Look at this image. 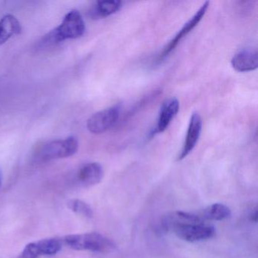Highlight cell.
Instances as JSON below:
<instances>
[{
  "mask_svg": "<svg viewBox=\"0 0 258 258\" xmlns=\"http://www.w3.org/2000/svg\"><path fill=\"white\" fill-rule=\"evenodd\" d=\"M78 147L79 143L78 139L75 137H68L64 140H52L37 146L34 157L40 161L69 158L78 152Z\"/></svg>",
  "mask_w": 258,
  "mask_h": 258,
  "instance_id": "obj_3",
  "label": "cell"
},
{
  "mask_svg": "<svg viewBox=\"0 0 258 258\" xmlns=\"http://www.w3.org/2000/svg\"><path fill=\"white\" fill-rule=\"evenodd\" d=\"M22 32L19 21L13 15H7L0 20V45L8 41L13 36Z\"/></svg>",
  "mask_w": 258,
  "mask_h": 258,
  "instance_id": "obj_11",
  "label": "cell"
},
{
  "mask_svg": "<svg viewBox=\"0 0 258 258\" xmlns=\"http://www.w3.org/2000/svg\"><path fill=\"white\" fill-rule=\"evenodd\" d=\"M63 240L69 247L76 250L109 253L117 249V244L114 241L98 232L67 235Z\"/></svg>",
  "mask_w": 258,
  "mask_h": 258,
  "instance_id": "obj_2",
  "label": "cell"
},
{
  "mask_svg": "<svg viewBox=\"0 0 258 258\" xmlns=\"http://www.w3.org/2000/svg\"><path fill=\"white\" fill-rule=\"evenodd\" d=\"M171 231L183 241L188 242H199L210 239L215 235V228L213 225L205 223H183L175 225Z\"/></svg>",
  "mask_w": 258,
  "mask_h": 258,
  "instance_id": "obj_4",
  "label": "cell"
},
{
  "mask_svg": "<svg viewBox=\"0 0 258 258\" xmlns=\"http://www.w3.org/2000/svg\"><path fill=\"white\" fill-rule=\"evenodd\" d=\"M2 181H3L2 170H0V187H1V185H2Z\"/></svg>",
  "mask_w": 258,
  "mask_h": 258,
  "instance_id": "obj_17",
  "label": "cell"
},
{
  "mask_svg": "<svg viewBox=\"0 0 258 258\" xmlns=\"http://www.w3.org/2000/svg\"><path fill=\"white\" fill-rule=\"evenodd\" d=\"M86 31L85 22L78 10L69 12L59 26L48 33L39 42L40 49L50 47L66 40L79 38Z\"/></svg>",
  "mask_w": 258,
  "mask_h": 258,
  "instance_id": "obj_1",
  "label": "cell"
},
{
  "mask_svg": "<svg viewBox=\"0 0 258 258\" xmlns=\"http://www.w3.org/2000/svg\"><path fill=\"white\" fill-rule=\"evenodd\" d=\"M209 5L210 3L207 1V2H205V4L202 6V7L196 12V14L190 19V20H188V22L184 25V26L179 30V32L176 34V36L170 40V43L165 46L164 50H163L162 53L161 54L160 58H166L167 55H169V54L171 53V52L174 50L175 48L182 41V39L186 37V36L199 25V22L202 21L205 15L206 14V12L207 10H208Z\"/></svg>",
  "mask_w": 258,
  "mask_h": 258,
  "instance_id": "obj_6",
  "label": "cell"
},
{
  "mask_svg": "<svg viewBox=\"0 0 258 258\" xmlns=\"http://www.w3.org/2000/svg\"><path fill=\"white\" fill-rule=\"evenodd\" d=\"M249 220L253 223H256L257 221V208L256 206L253 208V210L249 214Z\"/></svg>",
  "mask_w": 258,
  "mask_h": 258,
  "instance_id": "obj_16",
  "label": "cell"
},
{
  "mask_svg": "<svg viewBox=\"0 0 258 258\" xmlns=\"http://www.w3.org/2000/svg\"><path fill=\"white\" fill-rule=\"evenodd\" d=\"M232 212L229 207L224 204L214 203L205 208L203 216L206 220L220 221L229 218Z\"/></svg>",
  "mask_w": 258,
  "mask_h": 258,
  "instance_id": "obj_13",
  "label": "cell"
},
{
  "mask_svg": "<svg viewBox=\"0 0 258 258\" xmlns=\"http://www.w3.org/2000/svg\"><path fill=\"white\" fill-rule=\"evenodd\" d=\"M202 131V117L199 115V113H193L190 118L186 137H185L182 150L178 157V161H182L192 152L199 142Z\"/></svg>",
  "mask_w": 258,
  "mask_h": 258,
  "instance_id": "obj_7",
  "label": "cell"
},
{
  "mask_svg": "<svg viewBox=\"0 0 258 258\" xmlns=\"http://www.w3.org/2000/svg\"><path fill=\"white\" fill-rule=\"evenodd\" d=\"M234 70L238 72H249L258 67V52L256 49H244L235 54L231 60Z\"/></svg>",
  "mask_w": 258,
  "mask_h": 258,
  "instance_id": "obj_9",
  "label": "cell"
},
{
  "mask_svg": "<svg viewBox=\"0 0 258 258\" xmlns=\"http://www.w3.org/2000/svg\"><path fill=\"white\" fill-rule=\"evenodd\" d=\"M104 170L99 163L91 162L83 165L76 173V180L84 187L97 185L102 181Z\"/></svg>",
  "mask_w": 258,
  "mask_h": 258,
  "instance_id": "obj_8",
  "label": "cell"
},
{
  "mask_svg": "<svg viewBox=\"0 0 258 258\" xmlns=\"http://www.w3.org/2000/svg\"><path fill=\"white\" fill-rule=\"evenodd\" d=\"M40 256H43V252L39 246L38 241H35L27 244L18 258H39Z\"/></svg>",
  "mask_w": 258,
  "mask_h": 258,
  "instance_id": "obj_15",
  "label": "cell"
},
{
  "mask_svg": "<svg viewBox=\"0 0 258 258\" xmlns=\"http://www.w3.org/2000/svg\"><path fill=\"white\" fill-rule=\"evenodd\" d=\"M122 2L118 0L111 1H99L90 12L91 17L94 19H104L115 14L120 11Z\"/></svg>",
  "mask_w": 258,
  "mask_h": 258,
  "instance_id": "obj_12",
  "label": "cell"
},
{
  "mask_svg": "<svg viewBox=\"0 0 258 258\" xmlns=\"http://www.w3.org/2000/svg\"><path fill=\"white\" fill-rule=\"evenodd\" d=\"M179 110V102L176 98H171L164 102L158 116L155 133L164 132L176 117Z\"/></svg>",
  "mask_w": 258,
  "mask_h": 258,
  "instance_id": "obj_10",
  "label": "cell"
},
{
  "mask_svg": "<svg viewBox=\"0 0 258 258\" xmlns=\"http://www.w3.org/2000/svg\"><path fill=\"white\" fill-rule=\"evenodd\" d=\"M120 107L114 105L93 114L87 120V126L92 134H101L106 132L116 124L120 116Z\"/></svg>",
  "mask_w": 258,
  "mask_h": 258,
  "instance_id": "obj_5",
  "label": "cell"
},
{
  "mask_svg": "<svg viewBox=\"0 0 258 258\" xmlns=\"http://www.w3.org/2000/svg\"><path fill=\"white\" fill-rule=\"evenodd\" d=\"M68 206L75 214H79L86 218H92L93 217V211L91 207L79 199H72L69 201Z\"/></svg>",
  "mask_w": 258,
  "mask_h": 258,
  "instance_id": "obj_14",
  "label": "cell"
}]
</instances>
